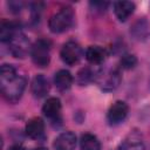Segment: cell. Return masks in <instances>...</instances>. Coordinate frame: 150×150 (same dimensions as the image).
Wrapping results in <instances>:
<instances>
[{
  "label": "cell",
  "mask_w": 150,
  "mask_h": 150,
  "mask_svg": "<svg viewBox=\"0 0 150 150\" xmlns=\"http://www.w3.org/2000/svg\"><path fill=\"white\" fill-rule=\"evenodd\" d=\"M117 150H144V145L139 139H127L124 141Z\"/></svg>",
  "instance_id": "18"
},
{
  "label": "cell",
  "mask_w": 150,
  "mask_h": 150,
  "mask_svg": "<svg viewBox=\"0 0 150 150\" xmlns=\"http://www.w3.org/2000/svg\"><path fill=\"white\" fill-rule=\"evenodd\" d=\"M105 52L100 46H90L86 50V59L91 64H100L104 61Z\"/></svg>",
  "instance_id": "16"
},
{
  "label": "cell",
  "mask_w": 150,
  "mask_h": 150,
  "mask_svg": "<svg viewBox=\"0 0 150 150\" xmlns=\"http://www.w3.org/2000/svg\"><path fill=\"white\" fill-rule=\"evenodd\" d=\"M54 83L56 86V88L61 91H66L68 90L71 84H73V76L71 74L66 70V69H61L57 73H55L54 76Z\"/></svg>",
  "instance_id": "14"
},
{
  "label": "cell",
  "mask_w": 150,
  "mask_h": 150,
  "mask_svg": "<svg viewBox=\"0 0 150 150\" xmlns=\"http://www.w3.org/2000/svg\"><path fill=\"white\" fill-rule=\"evenodd\" d=\"M96 81L103 90H114L121 82L120 73L116 69H109L101 71L96 75Z\"/></svg>",
  "instance_id": "6"
},
{
  "label": "cell",
  "mask_w": 150,
  "mask_h": 150,
  "mask_svg": "<svg viewBox=\"0 0 150 150\" xmlns=\"http://www.w3.org/2000/svg\"><path fill=\"white\" fill-rule=\"evenodd\" d=\"M53 145L55 150H74L76 146V136L71 131L61 132L54 139Z\"/></svg>",
  "instance_id": "9"
},
{
  "label": "cell",
  "mask_w": 150,
  "mask_h": 150,
  "mask_svg": "<svg viewBox=\"0 0 150 150\" xmlns=\"http://www.w3.org/2000/svg\"><path fill=\"white\" fill-rule=\"evenodd\" d=\"M30 88H32L33 95L35 97H38V98H41V97H43V96H46L48 94V91H49V82L42 74H39L33 79Z\"/></svg>",
  "instance_id": "12"
},
{
  "label": "cell",
  "mask_w": 150,
  "mask_h": 150,
  "mask_svg": "<svg viewBox=\"0 0 150 150\" xmlns=\"http://www.w3.org/2000/svg\"><path fill=\"white\" fill-rule=\"evenodd\" d=\"M114 11L120 21H125L135 11V4L130 1H117L114 4Z\"/></svg>",
  "instance_id": "13"
},
{
  "label": "cell",
  "mask_w": 150,
  "mask_h": 150,
  "mask_svg": "<svg viewBox=\"0 0 150 150\" xmlns=\"http://www.w3.org/2000/svg\"><path fill=\"white\" fill-rule=\"evenodd\" d=\"M120 64H121V67L123 69H132L137 64V59L132 54H124L121 57Z\"/></svg>",
  "instance_id": "20"
},
{
  "label": "cell",
  "mask_w": 150,
  "mask_h": 150,
  "mask_svg": "<svg viewBox=\"0 0 150 150\" xmlns=\"http://www.w3.org/2000/svg\"><path fill=\"white\" fill-rule=\"evenodd\" d=\"M81 150H101V143L98 138L93 134H84L80 139Z\"/></svg>",
  "instance_id": "17"
},
{
  "label": "cell",
  "mask_w": 150,
  "mask_h": 150,
  "mask_svg": "<svg viewBox=\"0 0 150 150\" xmlns=\"http://www.w3.org/2000/svg\"><path fill=\"white\" fill-rule=\"evenodd\" d=\"M20 32L18 29V23L13 21H2L0 26V40L2 42H9L11 39Z\"/></svg>",
  "instance_id": "15"
},
{
  "label": "cell",
  "mask_w": 150,
  "mask_h": 150,
  "mask_svg": "<svg viewBox=\"0 0 150 150\" xmlns=\"http://www.w3.org/2000/svg\"><path fill=\"white\" fill-rule=\"evenodd\" d=\"M8 150H25V148H23L22 145H20V144H14V145H12Z\"/></svg>",
  "instance_id": "23"
},
{
  "label": "cell",
  "mask_w": 150,
  "mask_h": 150,
  "mask_svg": "<svg viewBox=\"0 0 150 150\" xmlns=\"http://www.w3.org/2000/svg\"><path fill=\"white\" fill-rule=\"evenodd\" d=\"M26 135L33 139H39L43 132H45V123L42 121V118L40 117H33L30 118L25 128Z\"/></svg>",
  "instance_id": "11"
},
{
  "label": "cell",
  "mask_w": 150,
  "mask_h": 150,
  "mask_svg": "<svg viewBox=\"0 0 150 150\" xmlns=\"http://www.w3.org/2000/svg\"><path fill=\"white\" fill-rule=\"evenodd\" d=\"M0 88L2 96L9 102H16L26 88V79L18 75L12 64H2L0 69Z\"/></svg>",
  "instance_id": "1"
},
{
  "label": "cell",
  "mask_w": 150,
  "mask_h": 150,
  "mask_svg": "<svg viewBox=\"0 0 150 150\" xmlns=\"http://www.w3.org/2000/svg\"><path fill=\"white\" fill-rule=\"evenodd\" d=\"M95 79L94 76V73L91 71L90 68H82L79 73H77V82L80 84H87L89 83L90 81H93Z\"/></svg>",
  "instance_id": "19"
},
{
  "label": "cell",
  "mask_w": 150,
  "mask_h": 150,
  "mask_svg": "<svg viewBox=\"0 0 150 150\" xmlns=\"http://www.w3.org/2000/svg\"><path fill=\"white\" fill-rule=\"evenodd\" d=\"M33 150H47V149L43 148V146H40V148H35V149H33Z\"/></svg>",
  "instance_id": "24"
},
{
  "label": "cell",
  "mask_w": 150,
  "mask_h": 150,
  "mask_svg": "<svg viewBox=\"0 0 150 150\" xmlns=\"http://www.w3.org/2000/svg\"><path fill=\"white\" fill-rule=\"evenodd\" d=\"M130 34L137 41H144L150 35V23L145 18H141L136 20L130 29Z\"/></svg>",
  "instance_id": "8"
},
{
  "label": "cell",
  "mask_w": 150,
  "mask_h": 150,
  "mask_svg": "<svg viewBox=\"0 0 150 150\" xmlns=\"http://www.w3.org/2000/svg\"><path fill=\"white\" fill-rule=\"evenodd\" d=\"M90 5H91L95 9L102 11V9H105L109 4H108V2H102V1H95V2H90Z\"/></svg>",
  "instance_id": "22"
},
{
  "label": "cell",
  "mask_w": 150,
  "mask_h": 150,
  "mask_svg": "<svg viewBox=\"0 0 150 150\" xmlns=\"http://www.w3.org/2000/svg\"><path fill=\"white\" fill-rule=\"evenodd\" d=\"M8 6H9V9L14 13H18L20 12L21 7H22V2H19V1H11L8 2Z\"/></svg>",
  "instance_id": "21"
},
{
  "label": "cell",
  "mask_w": 150,
  "mask_h": 150,
  "mask_svg": "<svg viewBox=\"0 0 150 150\" xmlns=\"http://www.w3.org/2000/svg\"><path fill=\"white\" fill-rule=\"evenodd\" d=\"M42 112L52 121L60 120L61 115V101L57 97H49L42 107Z\"/></svg>",
  "instance_id": "10"
},
{
  "label": "cell",
  "mask_w": 150,
  "mask_h": 150,
  "mask_svg": "<svg viewBox=\"0 0 150 150\" xmlns=\"http://www.w3.org/2000/svg\"><path fill=\"white\" fill-rule=\"evenodd\" d=\"M62 61L68 66L76 64L81 57H82V48L81 46L75 41H68L66 42L60 52Z\"/></svg>",
  "instance_id": "4"
},
{
  "label": "cell",
  "mask_w": 150,
  "mask_h": 150,
  "mask_svg": "<svg viewBox=\"0 0 150 150\" xmlns=\"http://www.w3.org/2000/svg\"><path fill=\"white\" fill-rule=\"evenodd\" d=\"M30 56L33 62L40 67L45 68L50 62V43L47 40L40 39L38 40L30 49Z\"/></svg>",
  "instance_id": "3"
},
{
  "label": "cell",
  "mask_w": 150,
  "mask_h": 150,
  "mask_svg": "<svg viewBox=\"0 0 150 150\" xmlns=\"http://www.w3.org/2000/svg\"><path fill=\"white\" fill-rule=\"evenodd\" d=\"M73 20H74V11L71 9V7L67 6V7H62L59 12L54 13L50 16L48 21V26L52 33L59 34L68 30L73 25Z\"/></svg>",
  "instance_id": "2"
},
{
  "label": "cell",
  "mask_w": 150,
  "mask_h": 150,
  "mask_svg": "<svg viewBox=\"0 0 150 150\" xmlns=\"http://www.w3.org/2000/svg\"><path fill=\"white\" fill-rule=\"evenodd\" d=\"M8 45H9V50L12 55L20 59H23L28 54V52L32 49V47H29V41L21 32H18L11 39Z\"/></svg>",
  "instance_id": "5"
},
{
  "label": "cell",
  "mask_w": 150,
  "mask_h": 150,
  "mask_svg": "<svg viewBox=\"0 0 150 150\" xmlns=\"http://www.w3.org/2000/svg\"><path fill=\"white\" fill-rule=\"evenodd\" d=\"M128 111L129 108L124 101H116L110 105L107 114V120L110 124H118L122 121H124V118L128 115Z\"/></svg>",
  "instance_id": "7"
}]
</instances>
